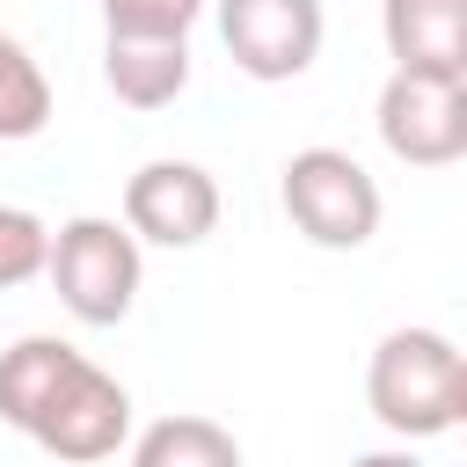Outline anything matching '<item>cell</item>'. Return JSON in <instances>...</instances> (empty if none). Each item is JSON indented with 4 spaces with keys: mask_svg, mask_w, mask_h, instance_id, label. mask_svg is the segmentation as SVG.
Returning <instances> with one entry per match:
<instances>
[{
    "mask_svg": "<svg viewBox=\"0 0 467 467\" xmlns=\"http://www.w3.org/2000/svg\"><path fill=\"white\" fill-rule=\"evenodd\" d=\"M80 365V350L66 336H22L0 350V423H15L29 438V423L44 416V401L66 387V372Z\"/></svg>",
    "mask_w": 467,
    "mask_h": 467,
    "instance_id": "obj_10",
    "label": "cell"
},
{
    "mask_svg": "<svg viewBox=\"0 0 467 467\" xmlns=\"http://www.w3.org/2000/svg\"><path fill=\"white\" fill-rule=\"evenodd\" d=\"M379 146L409 168H452L467 153V80H438V73H387L379 88Z\"/></svg>",
    "mask_w": 467,
    "mask_h": 467,
    "instance_id": "obj_4",
    "label": "cell"
},
{
    "mask_svg": "<svg viewBox=\"0 0 467 467\" xmlns=\"http://www.w3.org/2000/svg\"><path fill=\"white\" fill-rule=\"evenodd\" d=\"M102 80L131 109H168L190 88V36H109L102 44Z\"/></svg>",
    "mask_w": 467,
    "mask_h": 467,
    "instance_id": "obj_9",
    "label": "cell"
},
{
    "mask_svg": "<svg viewBox=\"0 0 467 467\" xmlns=\"http://www.w3.org/2000/svg\"><path fill=\"white\" fill-rule=\"evenodd\" d=\"M277 204L314 248H365L379 234V212H387L379 182L343 146H299L277 175Z\"/></svg>",
    "mask_w": 467,
    "mask_h": 467,
    "instance_id": "obj_3",
    "label": "cell"
},
{
    "mask_svg": "<svg viewBox=\"0 0 467 467\" xmlns=\"http://www.w3.org/2000/svg\"><path fill=\"white\" fill-rule=\"evenodd\" d=\"M204 0H102L109 36H190Z\"/></svg>",
    "mask_w": 467,
    "mask_h": 467,
    "instance_id": "obj_14",
    "label": "cell"
},
{
    "mask_svg": "<svg viewBox=\"0 0 467 467\" xmlns=\"http://www.w3.org/2000/svg\"><path fill=\"white\" fill-rule=\"evenodd\" d=\"M379 36L401 73L467 80V0H379Z\"/></svg>",
    "mask_w": 467,
    "mask_h": 467,
    "instance_id": "obj_8",
    "label": "cell"
},
{
    "mask_svg": "<svg viewBox=\"0 0 467 467\" xmlns=\"http://www.w3.org/2000/svg\"><path fill=\"white\" fill-rule=\"evenodd\" d=\"M51 124V80L22 36L0 29V139H36Z\"/></svg>",
    "mask_w": 467,
    "mask_h": 467,
    "instance_id": "obj_12",
    "label": "cell"
},
{
    "mask_svg": "<svg viewBox=\"0 0 467 467\" xmlns=\"http://www.w3.org/2000/svg\"><path fill=\"white\" fill-rule=\"evenodd\" d=\"M139 270H146V263H139L131 226L95 219V212L66 219V226L51 234V248H44V277H51L58 306H66L73 321H88V328H117V321L131 314Z\"/></svg>",
    "mask_w": 467,
    "mask_h": 467,
    "instance_id": "obj_2",
    "label": "cell"
},
{
    "mask_svg": "<svg viewBox=\"0 0 467 467\" xmlns=\"http://www.w3.org/2000/svg\"><path fill=\"white\" fill-rule=\"evenodd\" d=\"M29 438H36L51 460H73V467L109 460V452L131 438V394H124V379H109L95 358H80V365L66 372V387L44 401V416L29 423Z\"/></svg>",
    "mask_w": 467,
    "mask_h": 467,
    "instance_id": "obj_6",
    "label": "cell"
},
{
    "mask_svg": "<svg viewBox=\"0 0 467 467\" xmlns=\"http://www.w3.org/2000/svg\"><path fill=\"white\" fill-rule=\"evenodd\" d=\"M350 467H423V460H416V452H358Z\"/></svg>",
    "mask_w": 467,
    "mask_h": 467,
    "instance_id": "obj_15",
    "label": "cell"
},
{
    "mask_svg": "<svg viewBox=\"0 0 467 467\" xmlns=\"http://www.w3.org/2000/svg\"><path fill=\"white\" fill-rule=\"evenodd\" d=\"M44 248H51V226L22 204H0V292L44 277Z\"/></svg>",
    "mask_w": 467,
    "mask_h": 467,
    "instance_id": "obj_13",
    "label": "cell"
},
{
    "mask_svg": "<svg viewBox=\"0 0 467 467\" xmlns=\"http://www.w3.org/2000/svg\"><path fill=\"white\" fill-rule=\"evenodd\" d=\"M321 0H219V44L248 80H299L321 58Z\"/></svg>",
    "mask_w": 467,
    "mask_h": 467,
    "instance_id": "obj_5",
    "label": "cell"
},
{
    "mask_svg": "<svg viewBox=\"0 0 467 467\" xmlns=\"http://www.w3.org/2000/svg\"><path fill=\"white\" fill-rule=\"evenodd\" d=\"M365 401L394 438H445L467 416V358L445 328H387L365 365Z\"/></svg>",
    "mask_w": 467,
    "mask_h": 467,
    "instance_id": "obj_1",
    "label": "cell"
},
{
    "mask_svg": "<svg viewBox=\"0 0 467 467\" xmlns=\"http://www.w3.org/2000/svg\"><path fill=\"white\" fill-rule=\"evenodd\" d=\"M131 467H241V438L212 416H161L131 438Z\"/></svg>",
    "mask_w": 467,
    "mask_h": 467,
    "instance_id": "obj_11",
    "label": "cell"
},
{
    "mask_svg": "<svg viewBox=\"0 0 467 467\" xmlns=\"http://www.w3.org/2000/svg\"><path fill=\"white\" fill-rule=\"evenodd\" d=\"M124 226L153 248H197L219 226V182L197 161H146L124 182Z\"/></svg>",
    "mask_w": 467,
    "mask_h": 467,
    "instance_id": "obj_7",
    "label": "cell"
}]
</instances>
